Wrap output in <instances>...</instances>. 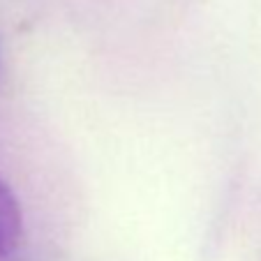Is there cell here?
Masks as SVG:
<instances>
[{"mask_svg": "<svg viewBox=\"0 0 261 261\" xmlns=\"http://www.w3.org/2000/svg\"><path fill=\"white\" fill-rule=\"evenodd\" d=\"M23 236V215L19 199L0 178V261L14 254Z\"/></svg>", "mask_w": 261, "mask_h": 261, "instance_id": "cell-1", "label": "cell"}]
</instances>
